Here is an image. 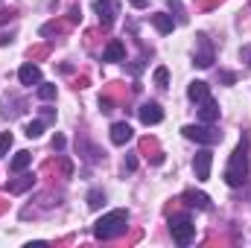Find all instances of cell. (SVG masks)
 Returning a JSON list of instances; mask_svg holds the SVG:
<instances>
[{
    "mask_svg": "<svg viewBox=\"0 0 251 248\" xmlns=\"http://www.w3.org/2000/svg\"><path fill=\"white\" fill-rule=\"evenodd\" d=\"M126 222H128V213L126 210H111V213H105V216H100L94 222V237L111 240V237H117V234L126 231Z\"/></svg>",
    "mask_w": 251,
    "mask_h": 248,
    "instance_id": "cell-1",
    "label": "cell"
},
{
    "mask_svg": "<svg viewBox=\"0 0 251 248\" xmlns=\"http://www.w3.org/2000/svg\"><path fill=\"white\" fill-rule=\"evenodd\" d=\"M246 175H249V155H246V137H243V143L237 146V152L231 155V164L225 170V184L228 187L246 184Z\"/></svg>",
    "mask_w": 251,
    "mask_h": 248,
    "instance_id": "cell-2",
    "label": "cell"
},
{
    "mask_svg": "<svg viewBox=\"0 0 251 248\" xmlns=\"http://www.w3.org/2000/svg\"><path fill=\"white\" fill-rule=\"evenodd\" d=\"M181 134H184L187 140L204 143V146H213L216 140H222V134H219V131H213L207 123H201V125H184V128H181Z\"/></svg>",
    "mask_w": 251,
    "mask_h": 248,
    "instance_id": "cell-3",
    "label": "cell"
},
{
    "mask_svg": "<svg viewBox=\"0 0 251 248\" xmlns=\"http://www.w3.org/2000/svg\"><path fill=\"white\" fill-rule=\"evenodd\" d=\"M170 234H173V240H176L178 246H190V240L196 237V225L190 222L187 216H176V219L170 222Z\"/></svg>",
    "mask_w": 251,
    "mask_h": 248,
    "instance_id": "cell-4",
    "label": "cell"
},
{
    "mask_svg": "<svg viewBox=\"0 0 251 248\" xmlns=\"http://www.w3.org/2000/svg\"><path fill=\"white\" fill-rule=\"evenodd\" d=\"M210 167H213V152H210V149L196 152V158H193V173H196L199 181H207V178H210Z\"/></svg>",
    "mask_w": 251,
    "mask_h": 248,
    "instance_id": "cell-5",
    "label": "cell"
},
{
    "mask_svg": "<svg viewBox=\"0 0 251 248\" xmlns=\"http://www.w3.org/2000/svg\"><path fill=\"white\" fill-rule=\"evenodd\" d=\"M94 12L100 15L102 26H111L114 18H117V3H114V0H97V3H94Z\"/></svg>",
    "mask_w": 251,
    "mask_h": 248,
    "instance_id": "cell-6",
    "label": "cell"
},
{
    "mask_svg": "<svg viewBox=\"0 0 251 248\" xmlns=\"http://www.w3.org/2000/svg\"><path fill=\"white\" fill-rule=\"evenodd\" d=\"M18 79H21V85H41V70H38V64L26 62L21 64V70H18Z\"/></svg>",
    "mask_w": 251,
    "mask_h": 248,
    "instance_id": "cell-7",
    "label": "cell"
},
{
    "mask_svg": "<svg viewBox=\"0 0 251 248\" xmlns=\"http://www.w3.org/2000/svg\"><path fill=\"white\" fill-rule=\"evenodd\" d=\"M164 120V111H161V105L158 102H146V105H140V123L146 125H155Z\"/></svg>",
    "mask_w": 251,
    "mask_h": 248,
    "instance_id": "cell-8",
    "label": "cell"
},
{
    "mask_svg": "<svg viewBox=\"0 0 251 248\" xmlns=\"http://www.w3.org/2000/svg\"><path fill=\"white\" fill-rule=\"evenodd\" d=\"M126 59V44L120 38H111L108 47L102 50V62H123Z\"/></svg>",
    "mask_w": 251,
    "mask_h": 248,
    "instance_id": "cell-9",
    "label": "cell"
},
{
    "mask_svg": "<svg viewBox=\"0 0 251 248\" xmlns=\"http://www.w3.org/2000/svg\"><path fill=\"white\" fill-rule=\"evenodd\" d=\"M199 120H201V123H207V125L219 120V105H216L210 97H207V99H201V108H199Z\"/></svg>",
    "mask_w": 251,
    "mask_h": 248,
    "instance_id": "cell-10",
    "label": "cell"
},
{
    "mask_svg": "<svg viewBox=\"0 0 251 248\" xmlns=\"http://www.w3.org/2000/svg\"><path fill=\"white\" fill-rule=\"evenodd\" d=\"M196 64H199V67H210V64H213V50L207 47V35H199V53H196Z\"/></svg>",
    "mask_w": 251,
    "mask_h": 248,
    "instance_id": "cell-11",
    "label": "cell"
},
{
    "mask_svg": "<svg viewBox=\"0 0 251 248\" xmlns=\"http://www.w3.org/2000/svg\"><path fill=\"white\" fill-rule=\"evenodd\" d=\"M184 201L190 207H199V210H210V196L207 193H196V190H187L184 193Z\"/></svg>",
    "mask_w": 251,
    "mask_h": 248,
    "instance_id": "cell-12",
    "label": "cell"
},
{
    "mask_svg": "<svg viewBox=\"0 0 251 248\" xmlns=\"http://www.w3.org/2000/svg\"><path fill=\"white\" fill-rule=\"evenodd\" d=\"M131 140V125L128 123H114L111 125V143H117V146H123Z\"/></svg>",
    "mask_w": 251,
    "mask_h": 248,
    "instance_id": "cell-13",
    "label": "cell"
},
{
    "mask_svg": "<svg viewBox=\"0 0 251 248\" xmlns=\"http://www.w3.org/2000/svg\"><path fill=\"white\" fill-rule=\"evenodd\" d=\"M152 26H155L161 35H170L173 26H176V21H173L170 15H164V12H158V15H152Z\"/></svg>",
    "mask_w": 251,
    "mask_h": 248,
    "instance_id": "cell-14",
    "label": "cell"
},
{
    "mask_svg": "<svg viewBox=\"0 0 251 248\" xmlns=\"http://www.w3.org/2000/svg\"><path fill=\"white\" fill-rule=\"evenodd\" d=\"M187 97L193 102H201V99H207L210 97V88H207V82H193L187 88Z\"/></svg>",
    "mask_w": 251,
    "mask_h": 248,
    "instance_id": "cell-15",
    "label": "cell"
},
{
    "mask_svg": "<svg viewBox=\"0 0 251 248\" xmlns=\"http://www.w3.org/2000/svg\"><path fill=\"white\" fill-rule=\"evenodd\" d=\"M29 164H32V155H29V152H18V155L9 161V170H12V173H24Z\"/></svg>",
    "mask_w": 251,
    "mask_h": 248,
    "instance_id": "cell-16",
    "label": "cell"
},
{
    "mask_svg": "<svg viewBox=\"0 0 251 248\" xmlns=\"http://www.w3.org/2000/svg\"><path fill=\"white\" fill-rule=\"evenodd\" d=\"M29 187H32V175H21L18 181L9 184V193H24V190H29Z\"/></svg>",
    "mask_w": 251,
    "mask_h": 248,
    "instance_id": "cell-17",
    "label": "cell"
},
{
    "mask_svg": "<svg viewBox=\"0 0 251 248\" xmlns=\"http://www.w3.org/2000/svg\"><path fill=\"white\" fill-rule=\"evenodd\" d=\"M155 85H158V88H167V85H170V70H167V67H158V70H155Z\"/></svg>",
    "mask_w": 251,
    "mask_h": 248,
    "instance_id": "cell-18",
    "label": "cell"
},
{
    "mask_svg": "<svg viewBox=\"0 0 251 248\" xmlns=\"http://www.w3.org/2000/svg\"><path fill=\"white\" fill-rule=\"evenodd\" d=\"M38 97H41V99H56V85L41 82V85H38Z\"/></svg>",
    "mask_w": 251,
    "mask_h": 248,
    "instance_id": "cell-19",
    "label": "cell"
},
{
    "mask_svg": "<svg viewBox=\"0 0 251 248\" xmlns=\"http://www.w3.org/2000/svg\"><path fill=\"white\" fill-rule=\"evenodd\" d=\"M9 149H12V131H3L0 134V158H6Z\"/></svg>",
    "mask_w": 251,
    "mask_h": 248,
    "instance_id": "cell-20",
    "label": "cell"
},
{
    "mask_svg": "<svg viewBox=\"0 0 251 248\" xmlns=\"http://www.w3.org/2000/svg\"><path fill=\"white\" fill-rule=\"evenodd\" d=\"M41 134H44V123H41V120H35V123L26 125V137H41Z\"/></svg>",
    "mask_w": 251,
    "mask_h": 248,
    "instance_id": "cell-21",
    "label": "cell"
},
{
    "mask_svg": "<svg viewBox=\"0 0 251 248\" xmlns=\"http://www.w3.org/2000/svg\"><path fill=\"white\" fill-rule=\"evenodd\" d=\"M88 204H91V207H100V204H105V193H100V190H94V193L88 196Z\"/></svg>",
    "mask_w": 251,
    "mask_h": 248,
    "instance_id": "cell-22",
    "label": "cell"
},
{
    "mask_svg": "<svg viewBox=\"0 0 251 248\" xmlns=\"http://www.w3.org/2000/svg\"><path fill=\"white\" fill-rule=\"evenodd\" d=\"M240 56H243V62L251 67V47H243V53H240Z\"/></svg>",
    "mask_w": 251,
    "mask_h": 248,
    "instance_id": "cell-23",
    "label": "cell"
},
{
    "mask_svg": "<svg viewBox=\"0 0 251 248\" xmlns=\"http://www.w3.org/2000/svg\"><path fill=\"white\" fill-rule=\"evenodd\" d=\"M53 149H64V137H62V134H56V137H53Z\"/></svg>",
    "mask_w": 251,
    "mask_h": 248,
    "instance_id": "cell-24",
    "label": "cell"
},
{
    "mask_svg": "<svg viewBox=\"0 0 251 248\" xmlns=\"http://www.w3.org/2000/svg\"><path fill=\"white\" fill-rule=\"evenodd\" d=\"M146 3H149V0H131V6H137V9H143Z\"/></svg>",
    "mask_w": 251,
    "mask_h": 248,
    "instance_id": "cell-25",
    "label": "cell"
}]
</instances>
